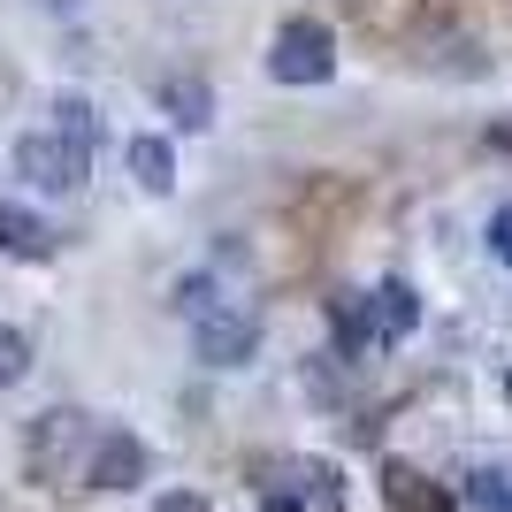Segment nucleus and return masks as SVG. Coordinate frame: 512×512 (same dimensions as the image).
Wrapping results in <instances>:
<instances>
[{
  "instance_id": "1",
  "label": "nucleus",
  "mask_w": 512,
  "mask_h": 512,
  "mask_svg": "<svg viewBox=\"0 0 512 512\" xmlns=\"http://www.w3.org/2000/svg\"><path fill=\"white\" fill-rule=\"evenodd\" d=\"M268 77L276 85H329L337 77V31L321 16H291L268 46Z\"/></svg>"
},
{
  "instance_id": "2",
  "label": "nucleus",
  "mask_w": 512,
  "mask_h": 512,
  "mask_svg": "<svg viewBox=\"0 0 512 512\" xmlns=\"http://www.w3.org/2000/svg\"><path fill=\"white\" fill-rule=\"evenodd\" d=\"M260 512H344V474L321 459H276L260 482Z\"/></svg>"
},
{
  "instance_id": "3",
  "label": "nucleus",
  "mask_w": 512,
  "mask_h": 512,
  "mask_svg": "<svg viewBox=\"0 0 512 512\" xmlns=\"http://www.w3.org/2000/svg\"><path fill=\"white\" fill-rule=\"evenodd\" d=\"M16 176H31L39 192H77L92 176V146L62 138V130H31V138H16Z\"/></svg>"
},
{
  "instance_id": "4",
  "label": "nucleus",
  "mask_w": 512,
  "mask_h": 512,
  "mask_svg": "<svg viewBox=\"0 0 512 512\" xmlns=\"http://www.w3.org/2000/svg\"><path fill=\"white\" fill-rule=\"evenodd\" d=\"M92 444V421L77 406H46L39 421H31V436H23V459H31V474L39 482H62L69 467H77V451Z\"/></svg>"
},
{
  "instance_id": "5",
  "label": "nucleus",
  "mask_w": 512,
  "mask_h": 512,
  "mask_svg": "<svg viewBox=\"0 0 512 512\" xmlns=\"http://www.w3.org/2000/svg\"><path fill=\"white\" fill-rule=\"evenodd\" d=\"M192 352L207 367H245L260 352V321L253 314H237V306H214V314L192 321Z\"/></svg>"
},
{
  "instance_id": "6",
  "label": "nucleus",
  "mask_w": 512,
  "mask_h": 512,
  "mask_svg": "<svg viewBox=\"0 0 512 512\" xmlns=\"http://www.w3.org/2000/svg\"><path fill=\"white\" fill-rule=\"evenodd\" d=\"M146 467H153V451L138 444L130 428H107V436H92V451H85V482L92 490H138Z\"/></svg>"
},
{
  "instance_id": "7",
  "label": "nucleus",
  "mask_w": 512,
  "mask_h": 512,
  "mask_svg": "<svg viewBox=\"0 0 512 512\" xmlns=\"http://www.w3.org/2000/svg\"><path fill=\"white\" fill-rule=\"evenodd\" d=\"M367 329H375V344H398L421 329V299H413L406 276H383L375 291H367Z\"/></svg>"
},
{
  "instance_id": "8",
  "label": "nucleus",
  "mask_w": 512,
  "mask_h": 512,
  "mask_svg": "<svg viewBox=\"0 0 512 512\" xmlns=\"http://www.w3.org/2000/svg\"><path fill=\"white\" fill-rule=\"evenodd\" d=\"M383 497L398 512H459V505H451V490H444V482H428L413 459H383Z\"/></svg>"
},
{
  "instance_id": "9",
  "label": "nucleus",
  "mask_w": 512,
  "mask_h": 512,
  "mask_svg": "<svg viewBox=\"0 0 512 512\" xmlns=\"http://www.w3.org/2000/svg\"><path fill=\"white\" fill-rule=\"evenodd\" d=\"M123 153H130V176H138V192H153V199H169V192H176V146L161 138V130H138Z\"/></svg>"
},
{
  "instance_id": "10",
  "label": "nucleus",
  "mask_w": 512,
  "mask_h": 512,
  "mask_svg": "<svg viewBox=\"0 0 512 512\" xmlns=\"http://www.w3.org/2000/svg\"><path fill=\"white\" fill-rule=\"evenodd\" d=\"M0 253H8V260H46V253H54V230H46L31 207L0 199Z\"/></svg>"
},
{
  "instance_id": "11",
  "label": "nucleus",
  "mask_w": 512,
  "mask_h": 512,
  "mask_svg": "<svg viewBox=\"0 0 512 512\" xmlns=\"http://www.w3.org/2000/svg\"><path fill=\"white\" fill-rule=\"evenodd\" d=\"M161 107H169L184 130H207L214 123V92L199 85V77H169V85H161Z\"/></svg>"
},
{
  "instance_id": "12",
  "label": "nucleus",
  "mask_w": 512,
  "mask_h": 512,
  "mask_svg": "<svg viewBox=\"0 0 512 512\" xmlns=\"http://www.w3.org/2000/svg\"><path fill=\"white\" fill-rule=\"evenodd\" d=\"M54 130H62V138H77V146H92V138H100V115H92L85 92H62V100H54Z\"/></svg>"
},
{
  "instance_id": "13",
  "label": "nucleus",
  "mask_w": 512,
  "mask_h": 512,
  "mask_svg": "<svg viewBox=\"0 0 512 512\" xmlns=\"http://www.w3.org/2000/svg\"><path fill=\"white\" fill-rule=\"evenodd\" d=\"M329 314H337V337L360 352V344H375V329H367V291H337L329 299Z\"/></svg>"
},
{
  "instance_id": "14",
  "label": "nucleus",
  "mask_w": 512,
  "mask_h": 512,
  "mask_svg": "<svg viewBox=\"0 0 512 512\" xmlns=\"http://www.w3.org/2000/svg\"><path fill=\"white\" fill-rule=\"evenodd\" d=\"M467 505H474V512H512V474H505V467H482V474L467 482Z\"/></svg>"
},
{
  "instance_id": "15",
  "label": "nucleus",
  "mask_w": 512,
  "mask_h": 512,
  "mask_svg": "<svg viewBox=\"0 0 512 512\" xmlns=\"http://www.w3.org/2000/svg\"><path fill=\"white\" fill-rule=\"evenodd\" d=\"M23 375H31V337H23V329H8V321H0V390H16Z\"/></svg>"
},
{
  "instance_id": "16",
  "label": "nucleus",
  "mask_w": 512,
  "mask_h": 512,
  "mask_svg": "<svg viewBox=\"0 0 512 512\" xmlns=\"http://www.w3.org/2000/svg\"><path fill=\"white\" fill-rule=\"evenodd\" d=\"M214 306H222V299H214V276H184V283H176V314H214Z\"/></svg>"
},
{
  "instance_id": "17",
  "label": "nucleus",
  "mask_w": 512,
  "mask_h": 512,
  "mask_svg": "<svg viewBox=\"0 0 512 512\" xmlns=\"http://www.w3.org/2000/svg\"><path fill=\"white\" fill-rule=\"evenodd\" d=\"M490 253L512 268V207H497V214H490Z\"/></svg>"
},
{
  "instance_id": "18",
  "label": "nucleus",
  "mask_w": 512,
  "mask_h": 512,
  "mask_svg": "<svg viewBox=\"0 0 512 512\" xmlns=\"http://www.w3.org/2000/svg\"><path fill=\"white\" fill-rule=\"evenodd\" d=\"M153 512H214V505H207V497H199V490H169V497H161V505H153Z\"/></svg>"
},
{
  "instance_id": "19",
  "label": "nucleus",
  "mask_w": 512,
  "mask_h": 512,
  "mask_svg": "<svg viewBox=\"0 0 512 512\" xmlns=\"http://www.w3.org/2000/svg\"><path fill=\"white\" fill-rule=\"evenodd\" d=\"M31 8H46V16H77L85 0H31Z\"/></svg>"
},
{
  "instance_id": "20",
  "label": "nucleus",
  "mask_w": 512,
  "mask_h": 512,
  "mask_svg": "<svg viewBox=\"0 0 512 512\" xmlns=\"http://www.w3.org/2000/svg\"><path fill=\"white\" fill-rule=\"evenodd\" d=\"M505 398H512V367H505Z\"/></svg>"
}]
</instances>
